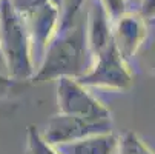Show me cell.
I'll use <instances>...</instances> for the list:
<instances>
[{"label": "cell", "mask_w": 155, "mask_h": 154, "mask_svg": "<svg viewBox=\"0 0 155 154\" xmlns=\"http://www.w3.org/2000/svg\"><path fill=\"white\" fill-rule=\"evenodd\" d=\"M149 23L138 11L127 9L114 19L112 40L120 56L130 63L147 34Z\"/></svg>", "instance_id": "52a82bcc"}, {"label": "cell", "mask_w": 155, "mask_h": 154, "mask_svg": "<svg viewBox=\"0 0 155 154\" xmlns=\"http://www.w3.org/2000/svg\"><path fill=\"white\" fill-rule=\"evenodd\" d=\"M132 60H135L144 73L155 76V23H149L147 34Z\"/></svg>", "instance_id": "8fae6325"}, {"label": "cell", "mask_w": 155, "mask_h": 154, "mask_svg": "<svg viewBox=\"0 0 155 154\" xmlns=\"http://www.w3.org/2000/svg\"><path fill=\"white\" fill-rule=\"evenodd\" d=\"M117 154H155L150 146L134 131H127L120 137Z\"/></svg>", "instance_id": "7c38bea8"}, {"label": "cell", "mask_w": 155, "mask_h": 154, "mask_svg": "<svg viewBox=\"0 0 155 154\" xmlns=\"http://www.w3.org/2000/svg\"><path fill=\"white\" fill-rule=\"evenodd\" d=\"M25 88V82H17L11 79L8 74L0 73V100L9 99L14 94L21 93V90Z\"/></svg>", "instance_id": "5bb4252c"}, {"label": "cell", "mask_w": 155, "mask_h": 154, "mask_svg": "<svg viewBox=\"0 0 155 154\" xmlns=\"http://www.w3.org/2000/svg\"><path fill=\"white\" fill-rule=\"evenodd\" d=\"M0 48L8 76L17 82H31L35 73L31 37L11 0H0Z\"/></svg>", "instance_id": "7a4b0ae2"}, {"label": "cell", "mask_w": 155, "mask_h": 154, "mask_svg": "<svg viewBox=\"0 0 155 154\" xmlns=\"http://www.w3.org/2000/svg\"><path fill=\"white\" fill-rule=\"evenodd\" d=\"M101 3L104 5V8L107 9L109 15L114 19H117L120 14H123L124 11H127L124 0H101Z\"/></svg>", "instance_id": "9a60e30c"}, {"label": "cell", "mask_w": 155, "mask_h": 154, "mask_svg": "<svg viewBox=\"0 0 155 154\" xmlns=\"http://www.w3.org/2000/svg\"><path fill=\"white\" fill-rule=\"evenodd\" d=\"M126 3V8L127 9H132V11H137L138 5H140V0H124Z\"/></svg>", "instance_id": "ac0fdd59"}, {"label": "cell", "mask_w": 155, "mask_h": 154, "mask_svg": "<svg viewBox=\"0 0 155 154\" xmlns=\"http://www.w3.org/2000/svg\"><path fill=\"white\" fill-rule=\"evenodd\" d=\"M11 3L28 28L37 70L48 45L57 33L61 0H11Z\"/></svg>", "instance_id": "3957f363"}, {"label": "cell", "mask_w": 155, "mask_h": 154, "mask_svg": "<svg viewBox=\"0 0 155 154\" xmlns=\"http://www.w3.org/2000/svg\"><path fill=\"white\" fill-rule=\"evenodd\" d=\"M94 56L86 36V19L69 29L57 33L43 54L31 82L80 77L91 68Z\"/></svg>", "instance_id": "6da1fadb"}, {"label": "cell", "mask_w": 155, "mask_h": 154, "mask_svg": "<svg viewBox=\"0 0 155 154\" xmlns=\"http://www.w3.org/2000/svg\"><path fill=\"white\" fill-rule=\"evenodd\" d=\"M0 73H2V74H8V67H6V60L3 57L2 48H0Z\"/></svg>", "instance_id": "e0dca14e"}, {"label": "cell", "mask_w": 155, "mask_h": 154, "mask_svg": "<svg viewBox=\"0 0 155 154\" xmlns=\"http://www.w3.org/2000/svg\"><path fill=\"white\" fill-rule=\"evenodd\" d=\"M120 136L114 131H104L86 136L75 142L55 145L54 148L60 154H117Z\"/></svg>", "instance_id": "9c48e42d"}, {"label": "cell", "mask_w": 155, "mask_h": 154, "mask_svg": "<svg viewBox=\"0 0 155 154\" xmlns=\"http://www.w3.org/2000/svg\"><path fill=\"white\" fill-rule=\"evenodd\" d=\"M104 131H112L110 117H80L58 113L49 119L41 136L49 145L55 146Z\"/></svg>", "instance_id": "5b68a950"}, {"label": "cell", "mask_w": 155, "mask_h": 154, "mask_svg": "<svg viewBox=\"0 0 155 154\" xmlns=\"http://www.w3.org/2000/svg\"><path fill=\"white\" fill-rule=\"evenodd\" d=\"M75 79L86 88H104L114 91H127L134 85L130 63L120 56L114 43L95 56L91 68Z\"/></svg>", "instance_id": "277c9868"}, {"label": "cell", "mask_w": 155, "mask_h": 154, "mask_svg": "<svg viewBox=\"0 0 155 154\" xmlns=\"http://www.w3.org/2000/svg\"><path fill=\"white\" fill-rule=\"evenodd\" d=\"M86 8H87V0H61L57 33L69 29L83 19H86Z\"/></svg>", "instance_id": "30bf717a"}, {"label": "cell", "mask_w": 155, "mask_h": 154, "mask_svg": "<svg viewBox=\"0 0 155 154\" xmlns=\"http://www.w3.org/2000/svg\"><path fill=\"white\" fill-rule=\"evenodd\" d=\"M114 20L101 0H87L86 8V36L92 56L101 54L114 43L112 40Z\"/></svg>", "instance_id": "ba28073f"}, {"label": "cell", "mask_w": 155, "mask_h": 154, "mask_svg": "<svg viewBox=\"0 0 155 154\" xmlns=\"http://www.w3.org/2000/svg\"><path fill=\"white\" fill-rule=\"evenodd\" d=\"M58 113L80 117H110L109 109L75 77L57 79Z\"/></svg>", "instance_id": "8992f818"}, {"label": "cell", "mask_w": 155, "mask_h": 154, "mask_svg": "<svg viewBox=\"0 0 155 154\" xmlns=\"http://www.w3.org/2000/svg\"><path fill=\"white\" fill-rule=\"evenodd\" d=\"M137 11L143 15V19L150 22L155 17V0H140Z\"/></svg>", "instance_id": "2e32d148"}, {"label": "cell", "mask_w": 155, "mask_h": 154, "mask_svg": "<svg viewBox=\"0 0 155 154\" xmlns=\"http://www.w3.org/2000/svg\"><path fill=\"white\" fill-rule=\"evenodd\" d=\"M26 143H28V154H60L52 145H49L43 139L41 133L35 125L28 126L26 133Z\"/></svg>", "instance_id": "4fadbf2b"}]
</instances>
